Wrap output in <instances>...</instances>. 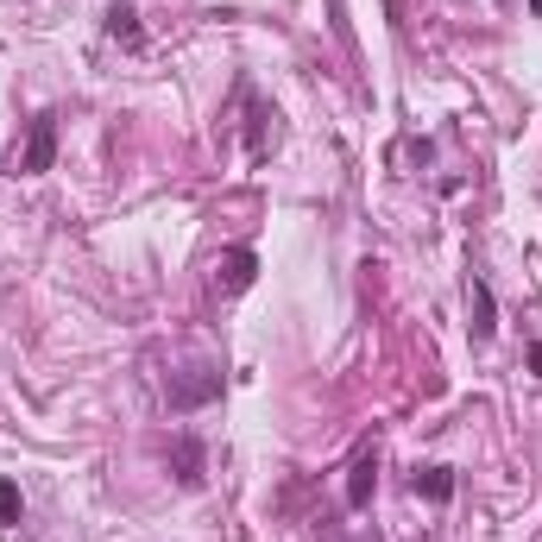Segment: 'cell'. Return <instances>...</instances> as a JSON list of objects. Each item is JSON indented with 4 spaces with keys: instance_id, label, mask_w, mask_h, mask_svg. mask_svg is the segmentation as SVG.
Listing matches in <instances>:
<instances>
[{
    "instance_id": "5",
    "label": "cell",
    "mask_w": 542,
    "mask_h": 542,
    "mask_svg": "<svg viewBox=\"0 0 542 542\" xmlns=\"http://www.w3.org/2000/svg\"><path fill=\"white\" fill-rule=\"evenodd\" d=\"M417 498H435V505L454 498V473H448V466H423V473H417Z\"/></svg>"
},
{
    "instance_id": "6",
    "label": "cell",
    "mask_w": 542,
    "mask_h": 542,
    "mask_svg": "<svg viewBox=\"0 0 542 542\" xmlns=\"http://www.w3.org/2000/svg\"><path fill=\"white\" fill-rule=\"evenodd\" d=\"M20 517H26V498H20V486H13V480H0V523L13 530Z\"/></svg>"
},
{
    "instance_id": "9",
    "label": "cell",
    "mask_w": 542,
    "mask_h": 542,
    "mask_svg": "<svg viewBox=\"0 0 542 542\" xmlns=\"http://www.w3.org/2000/svg\"><path fill=\"white\" fill-rule=\"evenodd\" d=\"M385 13H391V26H403V0H385Z\"/></svg>"
},
{
    "instance_id": "8",
    "label": "cell",
    "mask_w": 542,
    "mask_h": 542,
    "mask_svg": "<svg viewBox=\"0 0 542 542\" xmlns=\"http://www.w3.org/2000/svg\"><path fill=\"white\" fill-rule=\"evenodd\" d=\"M227 284H234V291L252 284V252H234V259H227Z\"/></svg>"
},
{
    "instance_id": "1",
    "label": "cell",
    "mask_w": 542,
    "mask_h": 542,
    "mask_svg": "<svg viewBox=\"0 0 542 542\" xmlns=\"http://www.w3.org/2000/svg\"><path fill=\"white\" fill-rule=\"evenodd\" d=\"M51 158H57V120H51V114H38V120H32V132H26L20 171H26V177H38V171H51Z\"/></svg>"
},
{
    "instance_id": "4",
    "label": "cell",
    "mask_w": 542,
    "mask_h": 542,
    "mask_svg": "<svg viewBox=\"0 0 542 542\" xmlns=\"http://www.w3.org/2000/svg\"><path fill=\"white\" fill-rule=\"evenodd\" d=\"M108 32H114L120 44H132V51L146 44V32H139V13H132V7H120V0H114V7H108Z\"/></svg>"
},
{
    "instance_id": "7",
    "label": "cell",
    "mask_w": 542,
    "mask_h": 542,
    "mask_svg": "<svg viewBox=\"0 0 542 542\" xmlns=\"http://www.w3.org/2000/svg\"><path fill=\"white\" fill-rule=\"evenodd\" d=\"M473 315H480L473 328H480V334H492V291H486V284H473Z\"/></svg>"
},
{
    "instance_id": "3",
    "label": "cell",
    "mask_w": 542,
    "mask_h": 542,
    "mask_svg": "<svg viewBox=\"0 0 542 542\" xmlns=\"http://www.w3.org/2000/svg\"><path fill=\"white\" fill-rule=\"evenodd\" d=\"M171 460H177V480L183 486H202V442L195 435H177L171 442Z\"/></svg>"
},
{
    "instance_id": "2",
    "label": "cell",
    "mask_w": 542,
    "mask_h": 542,
    "mask_svg": "<svg viewBox=\"0 0 542 542\" xmlns=\"http://www.w3.org/2000/svg\"><path fill=\"white\" fill-rule=\"evenodd\" d=\"M372 486H379V454L366 448V454H354V473H347V505H354V511H366Z\"/></svg>"
}]
</instances>
